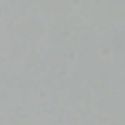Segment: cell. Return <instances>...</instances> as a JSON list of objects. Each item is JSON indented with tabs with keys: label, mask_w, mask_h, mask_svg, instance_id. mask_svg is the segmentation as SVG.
Segmentation results:
<instances>
[]
</instances>
